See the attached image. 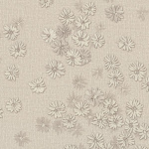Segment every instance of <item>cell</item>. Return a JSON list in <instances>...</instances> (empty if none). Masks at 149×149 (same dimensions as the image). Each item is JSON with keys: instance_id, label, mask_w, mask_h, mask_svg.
Listing matches in <instances>:
<instances>
[{"instance_id": "6da1fadb", "label": "cell", "mask_w": 149, "mask_h": 149, "mask_svg": "<svg viewBox=\"0 0 149 149\" xmlns=\"http://www.w3.org/2000/svg\"><path fill=\"white\" fill-rule=\"evenodd\" d=\"M146 74H147V69L140 62H134L129 66L128 74L134 81H141L146 77Z\"/></svg>"}, {"instance_id": "7a4b0ae2", "label": "cell", "mask_w": 149, "mask_h": 149, "mask_svg": "<svg viewBox=\"0 0 149 149\" xmlns=\"http://www.w3.org/2000/svg\"><path fill=\"white\" fill-rule=\"evenodd\" d=\"M125 111L128 118L137 119L143 113V104L137 100H131L126 103Z\"/></svg>"}, {"instance_id": "3957f363", "label": "cell", "mask_w": 149, "mask_h": 149, "mask_svg": "<svg viewBox=\"0 0 149 149\" xmlns=\"http://www.w3.org/2000/svg\"><path fill=\"white\" fill-rule=\"evenodd\" d=\"M46 72L51 78L58 79L64 76L65 74V67L63 63L57 60H53V61L49 62L46 66Z\"/></svg>"}, {"instance_id": "277c9868", "label": "cell", "mask_w": 149, "mask_h": 149, "mask_svg": "<svg viewBox=\"0 0 149 149\" xmlns=\"http://www.w3.org/2000/svg\"><path fill=\"white\" fill-rule=\"evenodd\" d=\"M86 102L90 105H98L100 102L104 100V98L102 97V92L97 88H92L90 90L86 91Z\"/></svg>"}, {"instance_id": "5b68a950", "label": "cell", "mask_w": 149, "mask_h": 149, "mask_svg": "<svg viewBox=\"0 0 149 149\" xmlns=\"http://www.w3.org/2000/svg\"><path fill=\"white\" fill-rule=\"evenodd\" d=\"M116 141L117 145L120 148H128L135 144V137H134L133 133H131V132L127 130H124L120 134H118Z\"/></svg>"}, {"instance_id": "8992f818", "label": "cell", "mask_w": 149, "mask_h": 149, "mask_svg": "<svg viewBox=\"0 0 149 149\" xmlns=\"http://www.w3.org/2000/svg\"><path fill=\"white\" fill-rule=\"evenodd\" d=\"M105 15L110 21L119 22L124 17V9L120 5H111L105 10Z\"/></svg>"}, {"instance_id": "52a82bcc", "label": "cell", "mask_w": 149, "mask_h": 149, "mask_svg": "<svg viewBox=\"0 0 149 149\" xmlns=\"http://www.w3.org/2000/svg\"><path fill=\"white\" fill-rule=\"evenodd\" d=\"M48 113L50 116L54 117V118H61L64 117L65 113H66V105L64 102L56 100L53 102L48 107Z\"/></svg>"}, {"instance_id": "ba28073f", "label": "cell", "mask_w": 149, "mask_h": 149, "mask_svg": "<svg viewBox=\"0 0 149 149\" xmlns=\"http://www.w3.org/2000/svg\"><path fill=\"white\" fill-rule=\"evenodd\" d=\"M86 143L90 149H100L104 144V136L102 133L93 132L88 136Z\"/></svg>"}, {"instance_id": "9c48e42d", "label": "cell", "mask_w": 149, "mask_h": 149, "mask_svg": "<svg viewBox=\"0 0 149 149\" xmlns=\"http://www.w3.org/2000/svg\"><path fill=\"white\" fill-rule=\"evenodd\" d=\"M73 42L74 45L81 48H86L90 45L91 38L85 31H77L73 34Z\"/></svg>"}, {"instance_id": "30bf717a", "label": "cell", "mask_w": 149, "mask_h": 149, "mask_svg": "<svg viewBox=\"0 0 149 149\" xmlns=\"http://www.w3.org/2000/svg\"><path fill=\"white\" fill-rule=\"evenodd\" d=\"M66 61L69 66L72 67H79L83 65L81 62V54L80 50L72 49L67 53L66 55Z\"/></svg>"}, {"instance_id": "8fae6325", "label": "cell", "mask_w": 149, "mask_h": 149, "mask_svg": "<svg viewBox=\"0 0 149 149\" xmlns=\"http://www.w3.org/2000/svg\"><path fill=\"white\" fill-rule=\"evenodd\" d=\"M102 109L105 114H110L114 115L116 114V112L118 111V103L113 97H107L104 98V100L102 102Z\"/></svg>"}, {"instance_id": "7c38bea8", "label": "cell", "mask_w": 149, "mask_h": 149, "mask_svg": "<svg viewBox=\"0 0 149 149\" xmlns=\"http://www.w3.org/2000/svg\"><path fill=\"white\" fill-rule=\"evenodd\" d=\"M124 76L120 71H113L109 74L107 78V84L110 88H119L123 85Z\"/></svg>"}, {"instance_id": "4fadbf2b", "label": "cell", "mask_w": 149, "mask_h": 149, "mask_svg": "<svg viewBox=\"0 0 149 149\" xmlns=\"http://www.w3.org/2000/svg\"><path fill=\"white\" fill-rule=\"evenodd\" d=\"M74 115H78L80 117H86L91 112V105L88 104L86 100H80L73 107Z\"/></svg>"}, {"instance_id": "5bb4252c", "label": "cell", "mask_w": 149, "mask_h": 149, "mask_svg": "<svg viewBox=\"0 0 149 149\" xmlns=\"http://www.w3.org/2000/svg\"><path fill=\"white\" fill-rule=\"evenodd\" d=\"M52 47H53V50H54V53H56L59 56L67 55V53L70 51V45L66 40L57 39L52 44Z\"/></svg>"}, {"instance_id": "9a60e30c", "label": "cell", "mask_w": 149, "mask_h": 149, "mask_svg": "<svg viewBox=\"0 0 149 149\" xmlns=\"http://www.w3.org/2000/svg\"><path fill=\"white\" fill-rule=\"evenodd\" d=\"M103 64H104L105 69L111 72L117 71V69L120 67V62H119L118 58L116 56H114V55H107V56L104 58Z\"/></svg>"}, {"instance_id": "2e32d148", "label": "cell", "mask_w": 149, "mask_h": 149, "mask_svg": "<svg viewBox=\"0 0 149 149\" xmlns=\"http://www.w3.org/2000/svg\"><path fill=\"white\" fill-rule=\"evenodd\" d=\"M117 47L124 52H130L135 47V43L130 37L123 36V37L119 38V40L117 41Z\"/></svg>"}, {"instance_id": "e0dca14e", "label": "cell", "mask_w": 149, "mask_h": 149, "mask_svg": "<svg viewBox=\"0 0 149 149\" xmlns=\"http://www.w3.org/2000/svg\"><path fill=\"white\" fill-rule=\"evenodd\" d=\"M59 19L61 21L62 25L69 26L74 22L76 17H74V14L72 10H70V9H63V10L60 12Z\"/></svg>"}, {"instance_id": "ac0fdd59", "label": "cell", "mask_w": 149, "mask_h": 149, "mask_svg": "<svg viewBox=\"0 0 149 149\" xmlns=\"http://www.w3.org/2000/svg\"><path fill=\"white\" fill-rule=\"evenodd\" d=\"M123 125H124V119H123V117L119 114L111 115L109 118V121H107V126H109L110 129H112V130L119 129Z\"/></svg>"}, {"instance_id": "d6986e66", "label": "cell", "mask_w": 149, "mask_h": 149, "mask_svg": "<svg viewBox=\"0 0 149 149\" xmlns=\"http://www.w3.org/2000/svg\"><path fill=\"white\" fill-rule=\"evenodd\" d=\"M26 52H27V48L23 43H15L10 47V54L14 58L24 57L26 55Z\"/></svg>"}, {"instance_id": "ffe728a7", "label": "cell", "mask_w": 149, "mask_h": 149, "mask_svg": "<svg viewBox=\"0 0 149 149\" xmlns=\"http://www.w3.org/2000/svg\"><path fill=\"white\" fill-rule=\"evenodd\" d=\"M107 121H109V117L104 112H97L93 115L92 119L93 125L100 127V128H105L107 126Z\"/></svg>"}, {"instance_id": "44dd1931", "label": "cell", "mask_w": 149, "mask_h": 149, "mask_svg": "<svg viewBox=\"0 0 149 149\" xmlns=\"http://www.w3.org/2000/svg\"><path fill=\"white\" fill-rule=\"evenodd\" d=\"M29 86H30L31 91L35 93H43L46 91V84L41 78L35 79L34 81H32L29 84Z\"/></svg>"}, {"instance_id": "7402d4cb", "label": "cell", "mask_w": 149, "mask_h": 149, "mask_svg": "<svg viewBox=\"0 0 149 149\" xmlns=\"http://www.w3.org/2000/svg\"><path fill=\"white\" fill-rule=\"evenodd\" d=\"M91 24H92V20H91L88 16H85V15L78 16V17L76 18V20H74V25H76L77 28L80 29V31H84V30L88 29Z\"/></svg>"}, {"instance_id": "603a6c76", "label": "cell", "mask_w": 149, "mask_h": 149, "mask_svg": "<svg viewBox=\"0 0 149 149\" xmlns=\"http://www.w3.org/2000/svg\"><path fill=\"white\" fill-rule=\"evenodd\" d=\"M6 109L12 113H17L22 109V103L18 98H11L6 102Z\"/></svg>"}, {"instance_id": "cb8c5ba5", "label": "cell", "mask_w": 149, "mask_h": 149, "mask_svg": "<svg viewBox=\"0 0 149 149\" xmlns=\"http://www.w3.org/2000/svg\"><path fill=\"white\" fill-rule=\"evenodd\" d=\"M62 123H63V126L66 129H74L77 126V124H78V120H77L76 115L69 113L63 117Z\"/></svg>"}, {"instance_id": "d4e9b609", "label": "cell", "mask_w": 149, "mask_h": 149, "mask_svg": "<svg viewBox=\"0 0 149 149\" xmlns=\"http://www.w3.org/2000/svg\"><path fill=\"white\" fill-rule=\"evenodd\" d=\"M4 35L9 40H16L19 35V29L15 27L13 24L6 25L4 27Z\"/></svg>"}, {"instance_id": "484cf974", "label": "cell", "mask_w": 149, "mask_h": 149, "mask_svg": "<svg viewBox=\"0 0 149 149\" xmlns=\"http://www.w3.org/2000/svg\"><path fill=\"white\" fill-rule=\"evenodd\" d=\"M42 38L43 40L46 43H49V44H53L55 41L57 40V34L56 31L53 30L52 28H46L43 30L42 32Z\"/></svg>"}, {"instance_id": "4316f807", "label": "cell", "mask_w": 149, "mask_h": 149, "mask_svg": "<svg viewBox=\"0 0 149 149\" xmlns=\"http://www.w3.org/2000/svg\"><path fill=\"white\" fill-rule=\"evenodd\" d=\"M91 43H92L93 47L95 48V49H100L104 46L105 44V38L104 36L100 33H95L92 36L91 38Z\"/></svg>"}, {"instance_id": "83f0119b", "label": "cell", "mask_w": 149, "mask_h": 149, "mask_svg": "<svg viewBox=\"0 0 149 149\" xmlns=\"http://www.w3.org/2000/svg\"><path fill=\"white\" fill-rule=\"evenodd\" d=\"M81 11L85 16H93L97 13V5L95 2H86L81 7Z\"/></svg>"}, {"instance_id": "f1b7e54d", "label": "cell", "mask_w": 149, "mask_h": 149, "mask_svg": "<svg viewBox=\"0 0 149 149\" xmlns=\"http://www.w3.org/2000/svg\"><path fill=\"white\" fill-rule=\"evenodd\" d=\"M137 135L141 140H149V123L139 124L137 129Z\"/></svg>"}, {"instance_id": "f546056e", "label": "cell", "mask_w": 149, "mask_h": 149, "mask_svg": "<svg viewBox=\"0 0 149 149\" xmlns=\"http://www.w3.org/2000/svg\"><path fill=\"white\" fill-rule=\"evenodd\" d=\"M4 76L8 81H15L19 77V70L16 66H10L6 69Z\"/></svg>"}, {"instance_id": "4dcf8cb0", "label": "cell", "mask_w": 149, "mask_h": 149, "mask_svg": "<svg viewBox=\"0 0 149 149\" xmlns=\"http://www.w3.org/2000/svg\"><path fill=\"white\" fill-rule=\"evenodd\" d=\"M124 126H125V130L134 134L136 131H137V129L139 127V122L137 119L127 118L124 120Z\"/></svg>"}, {"instance_id": "1f68e13d", "label": "cell", "mask_w": 149, "mask_h": 149, "mask_svg": "<svg viewBox=\"0 0 149 149\" xmlns=\"http://www.w3.org/2000/svg\"><path fill=\"white\" fill-rule=\"evenodd\" d=\"M36 126H37V129L39 131L42 132H48L51 127V124H50V120L45 117H40V118L37 119L36 121Z\"/></svg>"}, {"instance_id": "d6a6232c", "label": "cell", "mask_w": 149, "mask_h": 149, "mask_svg": "<svg viewBox=\"0 0 149 149\" xmlns=\"http://www.w3.org/2000/svg\"><path fill=\"white\" fill-rule=\"evenodd\" d=\"M56 34H57V37H60V39L65 40L67 37H69V36L72 34V29L70 28L69 26L61 25L58 27Z\"/></svg>"}, {"instance_id": "836d02e7", "label": "cell", "mask_w": 149, "mask_h": 149, "mask_svg": "<svg viewBox=\"0 0 149 149\" xmlns=\"http://www.w3.org/2000/svg\"><path fill=\"white\" fill-rule=\"evenodd\" d=\"M73 85L77 90H83V88H86V80L85 77L83 76H76L73 80Z\"/></svg>"}, {"instance_id": "e575fe53", "label": "cell", "mask_w": 149, "mask_h": 149, "mask_svg": "<svg viewBox=\"0 0 149 149\" xmlns=\"http://www.w3.org/2000/svg\"><path fill=\"white\" fill-rule=\"evenodd\" d=\"M15 140L19 145H25V144H27L29 142V137L25 132L21 131L15 135Z\"/></svg>"}, {"instance_id": "d590c367", "label": "cell", "mask_w": 149, "mask_h": 149, "mask_svg": "<svg viewBox=\"0 0 149 149\" xmlns=\"http://www.w3.org/2000/svg\"><path fill=\"white\" fill-rule=\"evenodd\" d=\"M81 62H83V65H86L91 62L92 60V54L88 50L86 49H83L81 50Z\"/></svg>"}, {"instance_id": "8d00e7d4", "label": "cell", "mask_w": 149, "mask_h": 149, "mask_svg": "<svg viewBox=\"0 0 149 149\" xmlns=\"http://www.w3.org/2000/svg\"><path fill=\"white\" fill-rule=\"evenodd\" d=\"M79 102H80V97H79L78 95H76V93H72V95H70L69 97L67 98L68 105L71 107H74Z\"/></svg>"}, {"instance_id": "74e56055", "label": "cell", "mask_w": 149, "mask_h": 149, "mask_svg": "<svg viewBox=\"0 0 149 149\" xmlns=\"http://www.w3.org/2000/svg\"><path fill=\"white\" fill-rule=\"evenodd\" d=\"M140 86L143 91H145L146 93H149V77H145V78L141 81Z\"/></svg>"}, {"instance_id": "f35d334b", "label": "cell", "mask_w": 149, "mask_h": 149, "mask_svg": "<svg viewBox=\"0 0 149 149\" xmlns=\"http://www.w3.org/2000/svg\"><path fill=\"white\" fill-rule=\"evenodd\" d=\"M92 74H93V77L95 79H100L102 77V74H103V70L102 68H98V67H97V68L93 70Z\"/></svg>"}, {"instance_id": "ab89813d", "label": "cell", "mask_w": 149, "mask_h": 149, "mask_svg": "<svg viewBox=\"0 0 149 149\" xmlns=\"http://www.w3.org/2000/svg\"><path fill=\"white\" fill-rule=\"evenodd\" d=\"M53 128H54V130L58 132V133H60V132H62L63 130L64 126H63V123H62V121L60 120H56L53 123Z\"/></svg>"}, {"instance_id": "60d3db41", "label": "cell", "mask_w": 149, "mask_h": 149, "mask_svg": "<svg viewBox=\"0 0 149 149\" xmlns=\"http://www.w3.org/2000/svg\"><path fill=\"white\" fill-rule=\"evenodd\" d=\"M119 90H120V93L121 95H128L129 93V86H127V85H121L120 86V88H119Z\"/></svg>"}, {"instance_id": "b9f144b4", "label": "cell", "mask_w": 149, "mask_h": 149, "mask_svg": "<svg viewBox=\"0 0 149 149\" xmlns=\"http://www.w3.org/2000/svg\"><path fill=\"white\" fill-rule=\"evenodd\" d=\"M53 2L51 0H43V1H40L39 2V5L41 7H45V8H47V7H50L52 5Z\"/></svg>"}, {"instance_id": "7bdbcfd3", "label": "cell", "mask_w": 149, "mask_h": 149, "mask_svg": "<svg viewBox=\"0 0 149 149\" xmlns=\"http://www.w3.org/2000/svg\"><path fill=\"white\" fill-rule=\"evenodd\" d=\"M12 24H13L15 27H17L18 29H20L21 26L23 25V20H22V19H16V20L14 21V22L12 23Z\"/></svg>"}, {"instance_id": "ee69618b", "label": "cell", "mask_w": 149, "mask_h": 149, "mask_svg": "<svg viewBox=\"0 0 149 149\" xmlns=\"http://www.w3.org/2000/svg\"><path fill=\"white\" fill-rule=\"evenodd\" d=\"M100 149H115V147L110 143H104Z\"/></svg>"}, {"instance_id": "f6af8a7d", "label": "cell", "mask_w": 149, "mask_h": 149, "mask_svg": "<svg viewBox=\"0 0 149 149\" xmlns=\"http://www.w3.org/2000/svg\"><path fill=\"white\" fill-rule=\"evenodd\" d=\"M64 149H79V147L77 145H74V144H69V145L65 146Z\"/></svg>"}, {"instance_id": "bcb514c9", "label": "cell", "mask_w": 149, "mask_h": 149, "mask_svg": "<svg viewBox=\"0 0 149 149\" xmlns=\"http://www.w3.org/2000/svg\"><path fill=\"white\" fill-rule=\"evenodd\" d=\"M97 31H100V30H102V29H104V25L103 24H97Z\"/></svg>"}, {"instance_id": "7dc6e473", "label": "cell", "mask_w": 149, "mask_h": 149, "mask_svg": "<svg viewBox=\"0 0 149 149\" xmlns=\"http://www.w3.org/2000/svg\"><path fill=\"white\" fill-rule=\"evenodd\" d=\"M133 149H148L146 146H143V145H138V146H135Z\"/></svg>"}, {"instance_id": "c3c4849f", "label": "cell", "mask_w": 149, "mask_h": 149, "mask_svg": "<svg viewBox=\"0 0 149 149\" xmlns=\"http://www.w3.org/2000/svg\"><path fill=\"white\" fill-rule=\"evenodd\" d=\"M3 117V109L0 107V118H2Z\"/></svg>"}, {"instance_id": "681fc988", "label": "cell", "mask_w": 149, "mask_h": 149, "mask_svg": "<svg viewBox=\"0 0 149 149\" xmlns=\"http://www.w3.org/2000/svg\"><path fill=\"white\" fill-rule=\"evenodd\" d=\"M120 149H128V148H120Z\"/></svg>"}, {"instance_id": "f907efd6", "label": "cell", "mask_w": 149, "mask_h": 149, "mask_svg": "<svg viewBox=\"0 0 149 149\" xmlns=\"http://www.w3.org/2000/svg\"><path fill=\"white\" fill-rule=\"evenodd\" d=\"M0 61H1V58H0Z\"/></svg>"}]
</instances>
